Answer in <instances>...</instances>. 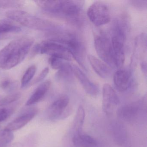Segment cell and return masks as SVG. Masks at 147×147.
I'll return each instance as SVG.
<instances>
[{
  "label": "cell",
  "mask_w": 147,
  "mask_h": 147,
  "mask_svg": "<svg viewBox=\"0 0 147 147\" xmlns=\"http://www.w3.org/2000/svg\"><path fill=\"white\" fill-rule=\"evenodd\" d=\"M145 95L142 99L119 107L117 114L121 121L128 123L135 122L144 111H146L147 99Z\"/></svg>",
  "instance_id": "5b68a950"
},
{
  "label": "cell",
  "mask_w": 147,
  "mask_h": 147,
  "mask_svg": "<svg viewBox=\"0 0 147 147\" xmlns=\"http://www.w3.org/2000/svg\"><path fill=\"white\" fill-rule=\"evenodd\" d=\"M6 16L10 20L15 21L27 28L38 30L57 31L59 28L57 24L49 20L35 17L25 11L14 10L8 11Z\"/></svg>",
  "instance_id": "3957f363"
},
{
  "label": "cell",
  "mask_w": 147,
  "mask_h": 147,
  "mask_svg": "<svg viewBox=\"0 0 147 147\" xmlns=\"http://www.w3.org/2000/svg\"><path fill=\"white\" fill-rule=\"evenodd\" d=\"M38 112L37 108H31L23 112L7 125L5 129L13 131L20 129L31 121Z\"/></svg>",
  "instance_id": "7c38bea8"
},
{
  "label": "cell",
  "mask_w": 147,
  "mask_h": 147,
  "mask_svg": "<svg viewBox=\"0 0 147 147\" xmlns=\"http://www.w3.org/2000/svg\"><path fill=\"white\" fill-rule=\"evenodd\" d=\"M119 99L115 90L108 84L103 88L102 109L107 116L111 115L119 103Z\"/></svg>",
  "instance_id": "30bf717a"
},
{
  "label": "cell",
  "mask_w": 147,
  "mask_h": 147,
  "mask_svg": "<svg viewBox=\"0 0 147 147\" xmlns=\"http://www.w3.org/2000/svg\"><path fill=\"white\" fill-rule=\"evenodd\" d=\"M85 118L84 108L80 106L78 108L73 123V129L74 134L81 133Z\"/></svg>",
  "instance_id": "d6986e66"
},
{
  "label": "cell",
  "mask_w": 147,
  "mask_h": 147,
  "mask_svg": "<svg viewBox=\"0 0 147 147\" xmlns=\"http://www.w3.org/2000/svg\"><path fill=\"white\" fill-rule=\"evenodd\" d=\"M73 73V67L68 63H64L56 74L57 79L58 80H67L71 77Z\"/></svg>",
  "instance_id": "7402d4cb"
},
{
  "label": "cell",
  "mask_w": 147,
  "mask_h": 147,
  "mask_svg": "<svg viewBox=\"0 0 147 147\" xmlns=\"http://www.w3.org/2000/svg\"><path fill=\"white\" fill-rule=\"evenodd\" d=\"M131 5L136 9L144 10L147 9V1H130Z\"/></svg>",
  "instance_id": "f1b7e54d"
},
{
  "label": "cell",
  "mask_w": 147,
  "mask_h": 147,
  "mask_svg": "<svg viewBox=\"0 0 147 147\" xmlns=\"http://www.w3.org/2000/svg\"><path fill=\"white\" fill-rule=\"evenodd\" d=\"M88 59L94 72L103 79L109 78L112 74L111 67L100 59L92 55H88Z\"/></svg>",
  "instance_id": "9a60e30c"
},
{
  "label": "cell",
  "mask_w": 147,
  "mask_h": 147,
  "mask_svg": "<svg viewBox=\"0 0 147 147\" xmlns=\"http://www.w3.org/2000/svg\"><path fill=\"white\" fill-rule=\"evenodd\" d=\"M73 73L82 86L85 92L91 96L95 97L99 92L98 86L91 81L86 75L77 66H72Z\"/></svg>",
  "instance_id": "4fadbf2b"
},
{
  "label": "cell",
  "mask_w": 147,
  "mask_h": 147,
  "mask_svg": "<svg viewBox=\"0 0 147 147\" xmlns=\"http://www.w3.org/2000/svg\"><path fill=\"white\" fill-rule=\"evenodd\" d=\"M63 60L55 57H51L49 61L52 68L54 69L59 70L64 64V63Z\"/></svg>",
  "instance_id": "484cf974"
},
{
  "label": "cell",
  "mask_w": 147,
  "mask_h": 147,
  "mask_svg": "<svg viewBox=\"0 0 147 147\" xmlns=\"http://www.w3.org/2000/svg\"><path fill=\"white\" fill-rule=\"evenodd\" d=\"M82 1H57L52 15L61 18L76 26L83 22Z\"/></svg>",
  "instance_id": "277c9868"
},
{
  "label": "cell",
  "mask_w": 147,
  "mask_h": 147,
  "mask_svg": "<svg viewBox=\"0 0 147 147\" xmlns=\"http://www.w3.org/2000/svg\"><path fill=\"white\" fill-rule=\"evenodd\" d=\"M21 5L18 1H0V8H14L18 7Z\"/></svg>",
  "instance_id": "83f0119b"
},
{
  "label": "cell",
  "mask_w": 147,
  "mask_h": 147,
  "mask_svg": "<svg viewBox=\"0 0 147 147\" xmlns=\"http://www.w3.org/2000/svg\"><path fill=\"white\" fill-rule=\"evenodd\" d=\"M125 38L113 34L111 41L115 67L121 68L125 60L124 41Z\"/></svg>",
  "instance_id": "8fae6325"
},
{
  "label": "cell",
  "mask_w": 147,
  "mask_h": 147,
  "mask_svg": "<svg viewBox=\"0 0 147 147\" xmlns=\"http://www.w3.org/2000/svg\"><path fill=\"white\" fill-rule=\"evenodd\" d=\"M49 72V67H46L41 72V74L38 76L31 83V85H32L36 84L38 82H41L45 77H46Z\"/></svg>",
  "instance_id": "f546056e"
},
{
  "label": "cell",
  "mask_w": 147,
  "mask_h": 147,
  "mask_svg": "<svg viewBox=\"0 0 147 147\" xmlns=\"http://www.w3.org/2000/svg\"><path fill=\"white\" fill-rule=\"evenodd\" d=\"M69 103V98L67 95L58 98L46 110L47 118L53 121L65 118L68 115L67 108Z\"/></svg>",
  "instance_id": "9c48e42d"
},
{
  "label": "cell",
  "mask_w": 147,
  "mask_h": 147,
  "mask_svg": "<svg viewBox=\"0 0 147 147\" xmlns=\"http://www.w3.org/2000/svg\"><path fill=\"white\" fill-rule=\"evenodd\" d=\"M74 145L77 147H99V144L96 139L87 134H74L73 138Z\"/></svg>",
  "instance_id": "ac0fdd59"
},
{
  "label": "cell",
  "mask_w": 147,
  "mask_h": 147,
  "mask_svg": "<svg viewBox=\"0 0 147 147\" xmlns=\"http://www.w3.org/2000/svg\"><path fill=\"white\" fill-rule=\"evenodd\" d=\"M49 40L57 42L66 46L70 51L73 58L83 69L85 65V45L79 37L74 33L67 32L56 31L49 34Z\"/></svg>",
  "instance_id": "7a4b0ae2"
},
{
  "label": "cell",
  "mask_w": 147,
  "mask_h": 147,
  "mask_svg": "<svg viewBox=\"0 0 147 147\" xmlns=\"http://www.w3.org/2000/svg\"><path fill=\"white\" fill-rule=\"evenodd\" d=\"M131 74L125 69L118 70L113 75V82L116 88L120 92L126 91L130 86Z\"/></svg>",
  "instance_id": "2e32d148"
},
{
  "label": "cell",
  "mask_w": 147,
  "mask_h": 147,
  "mask_svg": "<svg viewBox=\"0 0 147 147\" xmlns=\"http://www.w3.org/2000/svg\"><path fill=\"white\" fill-rule=\"evenodd\" d=\"M21 97L20 93H12L0 99V107L10 105L15 102Z\"/></svg>",
  "instance_id": "cb8c5ba5"
},
{
  "label": "cell",
  "mask_w": 147,
  "mask_h": 147,
  "mask_svg": "<svg viewBox=\"0 0 147 147\" xmlns=\"http://www.w3.org/2000/svg\"><path fill=\"white\" fill-rule=\"evenodd\" d=\"M21 30L20 27L15 25L10 20H0V35L19 32Z\"/></svg>",
  "instance_id": "ffe728a7"
},
{
  "label": "cell",
  "mask_w": 147,
  "mask_h": 147,
  "mask_svg": "<svg viewBox=\"0 0 147 147\" xmlns=\"http://www.w3.org/2000/svg\"><path fill=\"white\" fill-rule=\"evenodd\" d=\"M36 70L37 68L35 65H32L27 69L21 80V86L22 88H25L28 86L35 75Z\"/></svg>",
  "instance_id": "603a6c76"
},
{
  "label": "cell",
  "mask_w": 147,
  "mask_h": 147,
  "mask_svg": "<svg viewBox=\"0 0 147 147\" xmlns=\"http://www.w3.org/2000/svg\"><path fill=\"white\" fill-rule=\"evenodd\" d=\"M94 44L96 52L101 61L111 68L115 67L111 40L103 33L95 35Z\"/></svg>",
  "instance_id": "52a82bcc"
},
{
  "label": "cell",
  "mask_w": 147,
  "mask_h": 147,
  "mask_svg": "<svg viewBox=\"0 0 147 147\" xmlns=\"http://www.w3.org/2000/svg\"><path fill=\"white\" fill-rule=\"evenodd\" d=\"M141 69L143 73L146 76V74H147V64L146 62H143L141 64Z\"/></svg>",
  "instance_id": "4dcf8cb0"
},
{
  "label": "cell",
  "mask_w": 147,
  "mask_h": 147,
  "mask_svg": "<svg viewBox=\"0 0 147 147\" xmlns=\"http://www.w3.org/2000/svg\"><path fill=\"white\" fill-rule=\"evenodd\" d=\"M110 129L114 142L118 146L123 145L127 139V130L123 124L118 120H113Z\"/></svg>",
  "instance_id": "5bb4252c"
},
{
  "label": "cell",
  "mask_w": 147,
  "mask_h": 147,
  "mask_svg": "<svg viewBox=\"0 0 147 147\" xmlns=\"http://www.w3.org/2000/svg\"><path fill=\"white\" fill-rule=\"evenodd\" d=\"M12 107H0V123L8 118L13 112Z\"/></svg>",
  "instance_id": "4316f807"
},
{
  "label": "cell",
  "mask_w": 147,
  "mask_h": 147,
  "mask_svg": "<svg viewBox=\"0 0 147 147\" xmlns=\"http://www.w3.org/2000/svg\"><path fill=\"white\" fill-rule=\"evenodd\" d=\"M87 14L90 21L97 26L106 24L111 21L108 7L100 1L92 4L88 9Z\"/></svg>",
  "instance_id": "ba28073f"
},
{
  "label": "cell",
  "mask_w": 147,
  "mask_h": 147,
  "mask_svg": "<svg viewBox=\"0 0 147 147\" xmlns=\"http://www.w3.org/2000/svg\"><path fill=\"white\" fill-rule=\"evenodd\" d=\"M51 85V82L47 80L41 83L34 91L29 99L26 101V105L30 106L41 101L49 91Z\"/></svg>",
  "instance_id": "e0dca14e"
},
{
  "label": "cell",
  "mask_w": 147,
  "mask_h": 147,
  "mask_svg": "<svg viewBox=\"0 0 147 147\" xmlns=\"http://www.w3.org/2000/svg\"><path fill=\"white\" fill-rule=\"evenodd\" d=\"M35 51L66 61H71L73 58L71 53L66 46L51 40L45 41L41 44L37 45Z\"/></svg>",
  "instance_id": "8992f818"
},
{
  "label": "cell",
  "mask_w": 147,
  "mask_h": 147,
  "mask_svg": "<svg viewBox=\"0 0 147 147\" xmlns=\"http://www.w3.org/2000/svg\"><path fill=\"white\" fill-rule=\"evenodd\" d=\"M30 37L15 39L0 51V68L11 69L21 63L26 57L34 43Z\"/></svg>",
  "instance_id": "6da1fadb"
},
{
  "label": "cell",
  "mask_w": 147,
  "mask_h": 147,
  "mask_svg": "<svg viewBox=\"0 0 147 147\" xmlns=\"http://www.w3.org/2000/svg\"><path fill=\"white\" fill-rule=\"evenodd\" d=\"M1 87L6 92L12 93L16 88V83L10 79L6 78L1 81Z\"/></svg>",
  "instance_id": "d4e9b609"
},
{
  "label": "cell",
  "mask_w": 147,
  "mask_h": 147,
  "mask_svg": "<svg viewBox=\"0 0 147 147\" xmlns=\"http://www.w3.org/2000/svg\"><path fill=\"white\" fill-rule=\"evenodd\" d=\"M12 131L4 129L0 130V147H6L12 142L14 139Z\"/></svg>",
  "instance_id": "44dd1931"
}]
</instances>
